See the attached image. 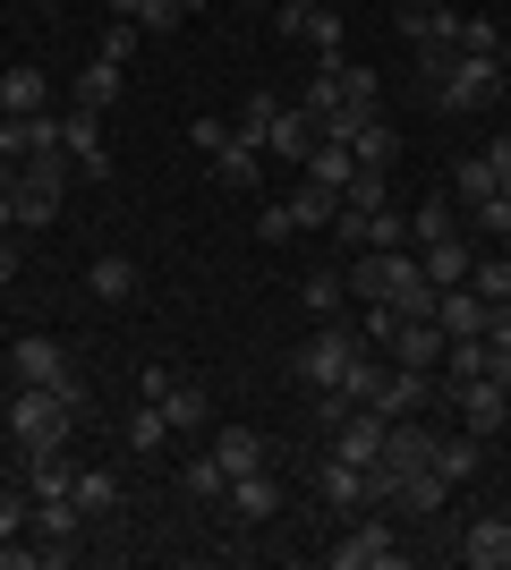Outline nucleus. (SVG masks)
Listing matches in <instances>:
<instances>
[{
  "label": "nucleus",
  "mask_w": 511,
  "mask_h": 570,
  "mask_svg": "<svg viewBox=\"0 0 511 570\" xmlns=\"http://www.w3.org/2000/svg\"><path fill=\"white\" fill-rule=\"evenodd\" d=\"M417 69L443 111H487L503 95V60H487V51H417Z\"/></svg>",
  "instance_id": "1"
},
{
  "label": "nucleus",
  "mask_w": 511,
  "mask_h": 570,
  "mask_svg": "<svg viewBox=\"0 0 511 570\" xmlns=\"http://www.w3.org/2000/svg\"><path fill=\"white\" fill-rule=\"evenodd\" d=\"M69 426H77V401H60V392H43V383H18V401H9L18 452H69Z\"/></svg>",
  "instance_id": "2"
},
{
  "label": "nucleus",
  "mask_w": 511,
  "mask_h": 570,
  "mask_svg": "<svg viewBox=\"0 0 511 570\" xmlns=\"http://www.w3.org/2000/svg\"><path fill=\"white\" fill-rule=\"evenodd\" d=\"M366 341L358 333H341L333 315H324V333L316 341H298V357H291V375L307 383V392H341V375H350V357H358Z\"/></svg>",
  "instance_id": "3"
},
{
  "label": "nucleus",
  "mask_w": 511,
  "mask_h": 570,
  "mask_svg": "<svg viewBox=\"0 0 511 570\" xmlns=\"http://www.w3.org/2000/svg\"><path fill=\"white\" fill-rule=\"evenodd\" d=\"M9 366H18V383H43V392H60V401L86 409V383H77V366H69V350H60V341L26 333L18 350H9Z\"/></svg>",
  "instance_id": "4"
},
{
  "label": "nucleus",
  "mask_w": 511,
  "mask_h": 570,
  "mask_svg": "<svg viewBox=\"0 0 511 570\" xmlns=\"http://www.w3.org/2000/svg\"><path fill=\"white\" fill-rule=\"evenodd\" d=\"M324 562H333V570H392V562H401L392 520H384V511H358V520H350V537H341V546H324Z\"/></svg>",
  "instance_id": "5"
},
{
  "label": "nucleus",
  "mask_w": 511,
  "mask_h": 570,
  "mask_svg": "<svg viewBox=\"0 0 511 570\" xmlns=\"http://www.w3.org/2000/svg\"><path fill=\"white\" fill-rule=\"evenodd\" d=\"M60 154H69L77 179H111V154H102V111L69 102V111H60Z\"/></svg>",
  "instance_id": "6"
},
{
  "label": "nucleus",
  "mask_w": 511,
  "mask_h": 570,
  "mask_svg": "<svg viewBox=\"0 0 511 570\" xmlns=\"http://www.w3.org/2000/svg\"><path fill=\"white\" fill-rule=\"evenodd\" d=\"M316 494H324V511L358 520V511H375V469H358V460H324V469H316Z\"/></svg>",
  "instance_id": "7"
},
{
  "label": "nucleus",
  "mask_w": 511,
  "mask_h": 570,
  "mask_svg": "<svg viewBox=\"0 0 511 570\" xmlns=\"http://www.w3.org/2000/svg\"><path fill=\"white\" fill-rule=\"evenodd\" d=\"M452 409H461V426H469V434H503V426H511V392H503L494 375L452 383Z\"/></svg>",
  "instance_id": "8"
},
{
  "label": "nucleus",
  "mask_w": 511,
  "mask_h": 570,
  "mask_svg": "<svg viewBox=\"0 0 511 570\" xmlns=\"http://www.w3.org/2000/svg\"><path fill=\"white\" fill-rule=\"evenodd\" d=\"M384 350H392V366H417V375H435L452 341H443V324H435V315H401V333H392Z\"/></svg>",
  "instance_id": "9"
},
{
  "label": "nucleus",
  "mask_w": 511,
  "mask_h": 570,
  "mask_svg": "<svg viewBox=\"0 0 511 570\" xmlns=\"http://www.w3.org/2000/svg\"><path fill=\"white\" fill-rule=\"evenodd\" d=\"M333 460L384 469V417H375V409H341V417H333Z\"/></svg>",
  "instance_id": "10"
},
{
  "label": "nucleus",
  "mask_w": 511,
  "mask_h": 570,
  "mask_svg": "<svg viewBox=\"0 0 511 570\" xmlns=\"http://www.w3.org/2000/svg\"><path fill=\"white\" fill-rule=\"evenodd\" d=\"M461 562L469 570H511V511H478L461 528Z\"/></svg>",
  "instance_id": "11"
},
{
  "label": "nucleus",
  "mask_w": 511,
  "mask_h": 570,
  "mask_svg": "<svg viewBox=\"0 0 511 570\" xmlns=\"http://www.w3.org/2000/svg\"><path fill=\"white\" fill-rule=\"evenodd\" d=\"M401 35H410V51H461V9L410 0V9H401Z\"/></svg>",
  "instance_id": "12"
},
{
  "label": "nucleus",
  "mask_w": 511,
  "mask_h": 570,
  "mask_svg": "<svg viewBox=\"0 0 511 570\" xmlns=\"http://www.w3.org/2000/svg\"><path fill=\"white\" fill-rule=\"evenodd\" d=\"M435 324H443V341H487V298L478 289H435Z\"/></svg>",
  "instance_id": "13"
},
{
  "label": "nucleus",
  "mask_w": 511,
  "mask_h": 570,
  "mask_svg": "<svg viewBox=\"0 0 511 570\" xmlns=\"http://www.w3.org/2000/svg\"><path fill=\"white\" fill-rule=\"evenodd\" d=\"M222 502H230V520H247V528H256V520H282V485H273L265 469L230 476V494H222Z\"/></svg>",
  "instance_id": "14"
},
{
  "label": "nucleus",
  "mask_w": 511,
  "mask_h": 570,
  "mask_svg": "<svg viewBox=\"0 0 511 570\" xmlns=\"http://www.w3.org/2000/svg\"><path fill=\"white\" fill-rule=\"evenodd\" d=\"M265 154H282V163H307V154H316V119L298 111V102H282V119L265 128Z\"/></svg>",
  "instance_id": "15"
},
{
  "label": "nucleus",
  "mask_w": 511,
  "mask_h": 570,
  "mask_svg": "<svg viewBox=\"0 0 511 570\" xmlns=\"http://www.w3.org/2000/svg\"><path fill=\"white\" fill-rule=\"evenodd\" d=\"M417 264H426V282H435V289H461L478 256H469V247H461V230H452V238H426V247H417Z\"/></svg>",
  "instance_id": "16"
},
{
  "label": "nucleus",
  "mask_w": 511,
  "mask_h": 570,
  "mask_svg": "<svg viewBox=\"0 0 511 570\" xmlns=\"http://www.w3.org/2000/svg\"><path fill=\"white\" fill-rule=\"evenodd\" d=\"M426 401V375H417V366H384V383H375V417H410V409Z\"/></svg>",
  "instance_id": "17"
},
{
  "label": "nucleus",
  "mask_w": 511,
  "mask_h": 570,
  "mask_svg": "<svg viewBox=\"0 0 511 570\" xmlns=\"http://www.w3.org/2000/svg\"><path fill=\"white\" fill-rule=\"evenodd\" d=\"M478 460H487V434H435V469H443V485H469L478 476Z\"/></svg>",
  "instance_id": "18"
},
{
  "label": "nucleus",
  "mask_w": 511,
  "mask_h": 570,
  "mask_svg": "<svg viewBox=\"0 0 511 570\" xmlns=\"http://www.w3.org/2000/svg\"><path fill=\"white\" fill-rule=\"evenodd\" d=\"M214 460H222V476L265 469V434H256V426H214Z\"/></svg>",
  "instance_id": "19"
},
{
  "label": "nucleus",
  "mask_w": 511,
  "mask_h": 570,
  "mask_svg": "<svg viewBox=\"0 0 511 570\" xmlns=\"http://www.w3.org/2000/svg\"><path fill=\"white\" fill-rule=\"evenodd\" d=\"M170 417V434H196V426H214V401H205V383H170L163 401H154Z\"/></svg>",
  "instance_id": "20"
},
{
  "label": "nucleus",
  "mask_w": 511,
  "mask_h": 570,
  "mask_svg": "<svg viewBox=\"0 0 511 570\" xmlns=\"http://www.w3.org/2000/svg\"><path fill=\"white\" fill-rule=\"evenodd\" d=\"M86 289H95L102 307H128V298H137V264L128 256H95L86 264Z\"/></svg>",
  "instance_id": "21"
},
{
  "label": "nucleus",
  "mask_w": 511,
  "mask_h": 570,
  "mask_svg": "<svg viewBox=\"0 0 511 570\" xmlns=\"http://www.w3.org/2000/svg\"><path fill=\"white\" fill-rule=\"evenodd\" d=\"M452 196H461L469 214H478V205H494V196H503V179H494V163H487V154H461V163H452Z\"/></svg>",
  "instance_id": "22"
},
{
  "label": "nucleus",
  "mask_w": 511,
  "mask_h": 570,
  "mask_svg": "<svg viewBox=\"0 0 511 570\" xmlns=\"http://www.w3.org/2000/svg\"><path fill=\"white\" fill-rule=\"evenodd\" d=\"M0 102H9L18 119L51 111V77H43V69H0Z\"/></svg>",
  "instance_id": "23"
},
{
  "label": "nucleus",
  "mask_w": 511,
  "mask_h": 570,
  "mask_svg": "<svg viewBox=\"0 0 511 570\" xmlns=\"http://www.w3.org/2000/svg\"><path fill=\"white\" fill-rule=\"evenodd\" d=\"M256 170H265V145L230 137V145L214 154V188H256Z\"/></svg>",
  "instance_id": "24"
},
{
  "label": "nucleus",
  "mask_w": 511,
  "mask_h": 570,
  "mask_svg": "<svg viewBox=\"0 0 511 570\" xmlns=\"http://www.w3.org/2000/svg\"><path fill=\"white\" fill-rule=\"evenodd\" d=\"M298 170H307V179H316V188H350V170H358V154H350V145H333V137H316V154H307V163H298Z\"/></svg>",
  "instance_id": "25"
},
{
  "label": "nucleus",
  "mask_w": 511,
  "mask_h": 570,
  "mask_svg": "<svg viewBox=\"0 0 511 570\" xmlns=\"http://www.w3.org/2000/svg\"><path fill=\"white\" fill-rule=\"evenodd\" d=\"M128 452H137V460H163L170 452V417H163V409H128Z\"/></svg>",
  "instance_id": "26"
},
{
  "label": "nucleus",
  "mask_w": 511,
  "mask_h": 570,
  "mask_svg": "<svg viewBox=\"0 0 511 570\" xmlns=\"http://www.w3.org/2000/svg\"><path fill=\"white\" fill-rule=\"evenodd\" d=\"M298 43H316V60H341V51H350V26H341V9H307V26H298Z\"/></svg>",
  "instance_id": "27"
},
{
  "label": "nucleus",
  "mask_w": 511,
  "mask_h": 570,
  "mask_svg": "<svg viewBox=\"0 0 511 570\" xmlns=\"http://www.w3.org/2000/svg\"><path fill=\"white\" fill-rule=\"evenodd\" d=\"M77 511H86V520H111V511H120V476L111 469H77Z\"/></svg>",
  "instance_id": "28"
},
{
  "label": "nucleus",
  "mask_w": 511,
  "mask_h": 570,
  "mask_svg": "<svg viewBox=\"0 0 511 570\" xmlns=\"http://www.w3.org/2000/svg\"><path fill=\"white\" fill-rule=\"evenodd\" d=\"M77 102H86V111H111V102H120V60H86V69H77Z\"/></svg>",
  "instance_id": "29"
},
{
  "label": "nucleus",
  "mask_w": 511,
  "mask_h": 570,
  "mask_svg": "<svg viewBox=\"0 0 511 570\" xmlns=\"http://www.w3.org/2000/svg\"><path fill=\"white\" fill-rule=\"evenodd\" d=\"M350 154H358L366 170H392V154H401V137H392V119L375 111V119H366V128H358V137H350Z\"/></svg>",
  "instance_id": "30"
},
{
  "label": "nucleus",
  "mask_w": 511,
  "mask_h": 570,
  "mask_svg": "<svg viewBox=\"0 0 511 570\" xmlns=\"http://www.w3.org/2000/svg\"><path fill=\"white\" fill-rule=\"evenodd\" d=\"M291 214H298V230H333V214H341V196H333V188H316V179H298V196H291Z\"/></svg>",
  "instance_id": "31"
},
{
  "label": "nucleus",
  "mask_w": 511,
  "mask_h": 570,
  "mask_svg": "<svg viewBox=\"0 0 511 570\" xmlns=\"http://www.w3.org/2000/svg\"><path fill=\"white\" fill-rule=\"evenodd\" d=\"M375 383H384V357H375V350H358V357H350V375H341V401H350V409H366V401H375Z\"/></svg>",
  "instance_id": "32"
},
{
  "label": "nucleus",
  "mask_w": 511,
  "mask_h": 570,
  "mask_svg": "<svg viewBox=\"0 0 511 570\" xmlns=\"http://www.w3.org/2000/svg\"><path fill=\"white\" fill-rule=\"evenodd\" d=\"M452 230H461V214H452V196H426V205L410 214V238H417V247H426V238H452Z\"/></svg>",
  "instance_id": "33"
},
{
  "label": "nucleus",
  "mask_w": 511,
  "mask_h": 570,
  "mask_svg": "<svg viewBox=\"0 0 511 570\" xmlns=\"http://www.w3.org/2000/svg\"><path fill=\"white\" fill-rule=\"evenodd\" d=\"M179 485H188L196 502H222V494H230V476H222V460H214V452H196L188 469H179Z\"/></svg>",
  "instance_id": "34"
},
{
  "label": "nucleus",
  "mask_w": 511,
  "mask_h": 570,
  "mask_svg": "<svg viewBox=\"0 0 511 570\" xmlns=\"http://www.w3.org/2000/svg\"><path fill=\"white\" fill-rule=\"evenodd\" d=\"M291 238H298L291 196H282V205H256V247H291Z\"/></svg>",
  "instance_id": "35"
},
{
  "label": "nucleus",
  "mask_w": 511,
  "mask_h": 570,
  "mask_svg": "<svg viewBox=\"0 0 511 570\" xmlns=\"http://www.w3.org/2000/svg\"><path fill=\"white\" fill-rule=\"evenodd\" d=\"M273 119H282V95H247V102H239V119H230V128H239L247 145H265V128H273Z\"/></svg>",
  "instance_id": "36"
},
{
  "label": "nucleus",
  "mask_w": 511,
  "mask_h": 570,
  "mask_svg": "<svg viewBox=\"0 0 511 570\" xmlns=\"http://www.w3.org/2000/svg\"><path fill=\"white\" fill-rule=\"evenodd\" d=\"M298 298H307V315H341L350 282H341V273H307V282H298Z\"/></svg>",
  "instance_id": "37"
},
{
  "label": "nucleus",
  "mask_w": 511,
  "mask_h": 570,
  "mask_svg": "<svg viewBox=\"0 0 511 570\" xmlns=\"http://www.w3.org/2000/svg\"><path fill=\"white\" fill-rule=\"evenodd\" d=\"M341 205H350V214H384V170H350V188H341Z\"/></svg>",
  "instance_id": "38"
},
{
  "label": "nucleus",
  "mask_w": 511,
  "mask_h": 570,
  "mask_svg": "<svg viewBox=\"0 0 511 570\" xmlns=\"http://www.w3.org/2000/svg\"><path fill=\"white\" fill-rule=\"evenodd\" d=\"M137 35H146V26L111 18V26H102V43H95V60H120V69H128V51H137Z\"/></svg>",
  "instance_id": "39"
},
{
  "label": "nucleus",
  "mask_w": 511,
  "mask_h": 570,
  "mask_svg": "<svg viewBox=\"0 0 511 570\" xmlns=\"http://www.w3.org/2000/svg\"><path fill=\"white\" fill-rule=\"evenodd\" d=\"M461 51H487V60H503V26H494V18H461Z\"/></svg>",
  "instance_id": "40"
},
{
  "label": "nucleus",
  "mask_w": 511,
  "mask_h": 570,
  "mask_svg": "<svg viewBox=\"0 0 511 570\" xmlns=\"http://www.w3.org/2000/svg\"><path fill=\"white\" fill-rule=\"evenodd\" d=\"M230 137H239L230 119H188V145H196V154H205V163H214V154H222V145H230Z\"/></svg>",
  "instance_id": "41"
},
{
  "label": "nucleus",
  "mask_w": 511,
  "mask_h": 570,
  "mask_svg": "<svg viewBox=\"0 0 511 570\" xmlns=\"http://www.w3.org/2000/svg\"><path fill=\"white\" fill-rule=\"evenodd\" d=\"M26 520H35V494H9V485H0V537H18Z\"/></svg>",
  "instance_id": "42"
},
{
  "label": "nucleus",
  "mask_w": 511,
  "mask_h": 570,
  "mask_svg": "<svg viewBox=\"0 0 511 570\" xmlns=\"http://www.w3.org/2000/svg\"><path fill=\"white\" fill-rule=\"evenodd\" d=\"M0 570H43V546H9L0 537Z\"/></svg>",
  "instance_id": "43"
},
{
  "label": "nucleus",
  "mask_w": 511,
  "mask_h": 570,
  "mask_svg": "<svg viewBox=\"0 0 511 570\" xmlns=\"http://www.w3.org/2000/svg\"><path fill=\"white\" fill-rule=\"evenodd\" d=\"M487 341H503V350H511V298H494V307H487Z\"/></svg>",
  "instance_id": "44"
},
{
  "label": "nucleus",
  "mask_w": 511,
  "mask_h": 570,
  "mask_svg": "<svg viewBox=\"0 0 511 570\" xmlns=\"http://www.w3.org/2000/svg\"><path fill=\"white\" fill-rule=\"evenodd\" d=\"M487 163H494V179L511 188V137H494V145H487Z\"/></svg>",
  "instance_id": "45"
},
{
  "label": "nucleus",
  "mask_w": 511,
  "mask_h": 570,
  "mask_svg": "<svg viewBox=\"0 0 511 570\" xmlns=\"http://www.w3.org/2000/svg\"><path fill=\"white\" fill-rule=\"evenodd\" d=\"M0 230H18V179H0Z\"/></svg>",
  "instance_id": "46"
},
{
  "label": "nucleus",
  "mask_w": 511,
  "mask_h": 570,
  "mask_svg": "<svg viewBox=\"0 0 511 570\" xmlns=\"http://www.w3.org/2000/svg\"><path fill=\"white\" fill-rule=\"evenodd\" d=\"M9 273H18V230H0V289H9Z\"/></svg>",
  "instance_id": "47"
},
{
  "label": "nucleus",
  "mask_w": 511,
  "mask_h": 570,
  "mask_svg": "<svg viewBox=\"0 0 511 570\" xmlns=\"http://www.w3.org/2000/svg\"><path fill=\"white\" fill-rule=\"evenodd\" d=\"M9 119H18V111H9V102H0V128H9Z\"/></svg>",
  "instance_id": "48"
},
{
  "label": "nucleus",
  "mask_w": 511,
  "mask_h": 570,
  "mask_svg": "<svg viewBox=\"0 0 511 570\" xmlns=\"http://www.w3.org/2000/svg\"><path fill=\"white\" fill-rule=\"evenodd\" d=\"M503 95H511V60H503Z\"/></svg>",
  "instance_id": "49"
},
{
  "label": "nucleus",
  "mask_w": 511,
  "mask_h": 570,
  "mask_svg": "<svg viewBox=\"0 0 511 570\" xmlns=\"http://www.w3.org/2000/svg\"><path fill=\"white\" fill-rule=\"evenodd\" d=\"M291 9H316V0H291Z\"/></svg>",
  "instance_id": "50"
}]
</instances>
